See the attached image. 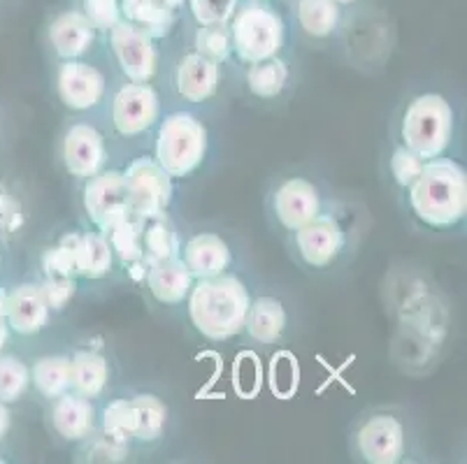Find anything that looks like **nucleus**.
<instances>
[{"label":"nucleus","mask_w":467,"mask_h":464,"mask_svg":"<svg viewBox=\"0 0 467 464\" xmlns=\"http://www.w3.org/2000/svg\"><path fill=\"white\" fill-rule=\"evenodd\" d=\"M249 297L240 279L228 274L198 279L189 293V316L195 330L212 342H226L244 330Z\"/></svg>","instance_id":"1"},{"label":"nucleus","mask_w":467,"mask_h":464,"mask_svg":"<svg viewBox=\"0 0 467 464\" xmlns=\"http://www.w3.org/2000/svg\"><path fill=\"white\" fill-rule=\"evenodd\" d=\"M411 210L432 228H449L467 214V174L456 160L431 159L410 186Z\"/></svg>","instance_id":"2"},{"label":"nucleus","mask_w":467,"mask_h":464,"mask_svg":"<svg viewBox=\"0 0 467 464\" xmlns=\"http://www.w3.org/2000/svg\"><path fill=\"white\" fill-rule=\"evenodd\" d=\"M231 40L242 63L265 61L277 57L286 40V24L282 15L265 0H247L235 7L231 16Z\"/></svg>","instance_id":"3"},{"label":"nucleus","mask_w":467,"mask_h":464,"mask_svg":"<svg viewBox=\"0 0 467 464\" xmlns=\"http://www.w3.org/2000/svg\"><path fill=\"white\" fill-rule=\"evenodd\" d=\"M453 133V112L449 102L437 93L419 96L402 117V139L423 160L447 151Z\"/></svg>","instance_id":"4"},{"label":"nucleus","mask_w":467,"mask_h":464,"mask_svg":"<svg viewBox=\"0 0 467 464\" xmlns=\"http://www.w3.org/2000/svg\"><path fill=\"white\" fill-rule=\"evenodd\" d=\"M207 153V130L189 112L165 117L156 139V163L170 177H189Z\"/></svg>","instance_id":"5"},{"label":"nucleus","mask_w":467,"mask_h":464,"mask_svg":"<svg viewBox=\"0 0 467 464\" xmlns=\"http://www.w3.org/2000/svg\"><path fill=\"white\" fill-rule=\"evenodd\" d=\"M130 214L140 221H151L165 214L172 200V177L154 159H138L124 172Z\"/></svg>","instance_id":"6"},{"label":"nucleus","mask_w":467,"mask_h":464,"mask_svg":"<svg viewBox=\"0 0 467 464\" xmlns=\"http://www.w3.org/2000/svg\"><path fill=\"white\" fill-rule=\"evenodd\" d=\"M109 46L121 66V72L130 82L147 84L156 75L159 57H156L154 37L142 26L121 19L109 31Z\"/></svg>","instance_id":"7"},{"label":"nucleus","mask_w":467,"mask_h":464,"mask_svg":"<svg viewBox=\"0 0 467 464\" xmlns=\"http://www.w3.org/2000/svg\"><path fill=\"white\" fill-rule=\"evenodd\" d=\"M84 207H87L88 219L105 235L119 221L133 216L130 214L129 193H126L124 172L108 170V172H98L88 177L87 186H84Z\"/></svg>","instance_id":"8"},{"label":"nucleus","mask_w":467,"mask_h":464,"mask_svg":"<svg viewBox=\"0 0 467 464\" xmlns=\"http://www.w3.org/2000/svg\"><path fill=\"white\" fill-rule=\"evenodd\" d=\"M159 112L161 102L154 88L150 84L130 82L114 98V128L124 138H135V135H142L144 130H150L154 126L156 119H159Z\"/></svg>","instance_id":"9"},{"label":"nucleus","mask_w":467,"mask_h":464,"mask_svg":"<svg viewBox=\"0 0 467 464\" xmlns=\"http://www.w3.org/2000/svg\"><path fill=\"white\" fill-rule=\"evenodd\" d=\"M57 87L66 108L75 109V112H84V109L96 108L100 98H103L105 77L103 72L96 70L88 63L72 58V61H66L58 67Z\"/></svg>","instance_id":"10"},{"label":"nucleus","mask_w":467,"mask_h":464,"mask_svg":"<svg viewBox=\"0 0 467 464\" xmlns=\"http://www.w3.org/2000/svg\"><path fill=\"white\" fill-rule=\"evenodd\" d=\"M356 441L365 462L396 464L405 455V429L393 416H375L363 423Z\"/></svg>","instance_id":"11"},{"label":"nucleus","mask_w":467,"mask_h":464,"mask_svg":"<svg viewBox=\"0 0 467 464\" xmlns=\"http://www.w3.org/2000/svg\"><path fill=\"white\" fill-rule=\"evenodd\" d=\"M105 159H108L105 138L96 128L78 123L67 130L63 139V163L72 177H93L103 170Z\"/></svg>","instance_id":"12"},{"label":"nucleus","mask_w":467,"mask_h":464,"mask_svg":"<svg viewBox=\"0 0 467 464\" xmlns=\"http://www.w3.org/2000/svg\"><path fill=\"white\" fill-rule=\"evenodd\" d=\"M296 244L307 265L328 267L344 249V232L333 216L318 214L296 230Z\"/></svg>","instance_id":"13"},{"label":"nucleus","mask_w":467,"mask_h":464,"mask_svg":"<svg viewBox=\"0 0 467 464\" xmlns=\"http://www.w3.org/2000/svg\"><path fill=\"white\" fill-rule=\"evenodd\" d=\"M275 214H277L279 223L286 230L303 228L305 223L321 214V200H318V191L314 184H309L307 179H288L275 193Z\"/></svg>","instance_id":"14"},{"label":"nucleus","mask_w":467,"mask_h":464,"mask_svg":"<svg viewBox=\"0 0 467 464\" xmlns=\"http://www.w3.org/2000/svg\"><path fill=\"white\" fill-rule=\"evenodd\" d=\"M7 325L16 335H36L45 330L49 323V304L45 300L42 286L37 284H21L7 293Z\"/></svg>","instance_id":"15"},{"label":"nucleus","mask_w":467,"mask_h":464,"mask_svg":"<svg viewBox=\"0 0 467 464\" xmlns=\"http://www.w3.org/2000/svg\"><path fill=\"white\" fill-rule=\"evenodd\" d=\"M96 40V28L82 10L61 12L49 24V42L63 61L84 57Z\"/></svg>","instance_id":"16"},{"label":"nucleus","mask_w":467,"mask_h":464,"mask_svg":"<svg viewBox=\"0 0 467 464\" xmlns=\"http://www.w3.org/2000/svg\"><path fill=\"white\" fill-rule=\"evenodd\" d=\"M147 286L161 304H182L193 288V274L180 258H165L147 265Z\"/></svg>","instance_id":"17"},{"label":"nucleus","mask_w":467,"mask_h":464,"mask_svg":"<svg viewBox=\"0 0 467 464\" xmlns=\"http://www.w3.org/2000/svg\"><path fill=\"white\" fill-rule=\"evenodd\" d=\"M184 263L193 279H210L219 276L231 265V249L219 235H195L184 246Z\"/></svg>","instance_id":"18"},{"label":"nucleus","mask_w":467,"mask_h":464,"mask_svg":"<svg viewBox=\"0 0 467 464\" xmlns=\"http://www.w3.org/2000/svg\"><path fill=\"white\" fill-rule=\"evenodd\" d=\"M54 429L67 441H79L93 432L96 408L84 395L63 393L52 408Z\"/></svg>","instance_id":"19"},{"label":"nucleus","mask_w":467,"mask_h":464,"mask_svg":"<svg viewBox=\"0 0 467 464\" xmlns=\"http://www.w3.org/2000/svg\"><path fill=\"white\" fill-rule=\"evenodd\" d=\"M219 84V63L201 57L198 51L189 54L177 67V91L189 102H202L214 96Z\"/></svg>","instance_id":"20"},{"label":"nucleus","mask_w":467,"mask_h":464,"mask_svg":"<svg viewBox=\"0 0 467 464\" xmlns=\"http://www.w3.org/2000/svg\"><path fill=\"white\" fill-rule=\"evenodd\" d=\"M286 327V312L275 297H258L249 304L244 330L261 344H275Z\"/></svg>","instance_id":"21"},{"label":"nucleus","mask_w":467,"mask_h":464,"mask_svg":"<svg viewBox=\"0 0 467 464\" xmlns=\"http://www.w3.org/2000/svg\"><path fill=\"white\" fill-rule=\"evenodd\" d=\"M109 367L100 353L78 351L70 360V386L84 397H98L108 386Z\"/></svg>","instance_id":"22"},{"label":"nucleus","mask_w":467,"mask_h":464,"mask_svg":"<svg viewBox=\"0 0 467 464\" xmlns=\"http://www.w3.org/2000/svg\"><path fill=\"white\" fill-rule=\"evenodd\" d=\"M296 16L307 36L328 37L339 28L342 7L335 0H296Z\"/></svg>","instance_id":"23"},{"label":"nucleus","mask_w":467,"mask_h":464,"mask_svg":"<svg viewBox=\"0 0 467 464\" xmlns=\"http://www.w3.org/2000/svg\"><path fill=\"white\" fill-rule=\"evenodd\" d=\"M75 261H78V276H84V279H103L112 270L114 251L103 235L88 232V235L78 237Z\"/></svg>","instance_id":"24"},{"label":"nucleus","mask_w":467,"mask_h":464,"mask_svg":"<svg viewBox=\"0 0 467 464\" xmlns=\"http://www.w3.org/2000/svg\"><path fill=\"white\" fill-rule=\"evenodd\" d=\"M121 15L126 21L142 26L154 40L168 36L177 21V12L159 5L156 0H121Z\"/></svg>","instance_id":"25"},{"label":"nucleus","mask_w":467,"mask_h":464,"mask_svg":"<svg viewBox=\"0 0 467 464\" xmlns=\"http://www.w3.org/2000/svg\"><path fill=\"white\" fill-rule=\"evenodd\" d=\"M133 416V437L140 441H156L163 434L168 408L156 395H138L129 399Z\"/></svg>","instance_id":"26"},{"label":"nucleus","mask_w":467,"mask_h":464,"mask_svg":"<svg viewBox=\"0 0 467 464\" xmlns=\"http://www.w3.org/2000/svg\"><path fill=\"white\" fill-rule=\"evenodd\" d=\"M31 383L47 399H57L70 390V357H40L31 369Z\"/></svg>","instance_id":"27"},{"label":"nucleus","mask_w":467,"mask_h":464,"mask_svg":"<svg viewBox=\"0 0 467 464\" xmlns=\"http://www.w3.org/2000/svg\"><path fill=\"white\" fill-rule=\"evenodd\" d=\"M142 246L144 265H151L156 261H165V258H175L180 255V237L168 216L161 214L150 221V225L142 230Z\"/></svg>","instance_id":"28"},{"label":"nucleus","mask_w":467,"mask_h":464,"mask_svg":"<svg viewBox=\"0 0 467 464\" xmlns=\"http://www.w3.org/2000/svg\"><path fill=\"white\" fill-rule=\"evenodd\" d=\"M267 386L277 399H293L300 388V365L291 351H277L270 357Z\"/></svg>","instance_id":"29"},{"label":"nucleus","mask_w":467,"mask_h":464,"mask_svg":"<svg viewBox=\"0 0 467 464\" xmlns=\"http://www.w3.org/2000/svg\"><path fill=\"white\" fill-rule=\"evenodd\" d=\"M288 79V67L282 58L273 57L265 61L252 63L247 72L249 91L258 98H277Z\"/></svg>","instance_id":"30"},{"label":"nucleus","mask_w":467,"mask_h":464,"mask_svg":"<svg viewBox=\"0 0 467 464\" xmlns=\"http://www.w3.org/2000/svg\"><path fill=\"white\" fill-rule=\"evenodd\" d=\"M142 230L144 221L129 216V219L119 221L108 232L109 246H112V251L119 255V261L124 263V265H133V263L142 261Z\"/></svg>","instance_id":"31"},{"label":"nucleus","mask_w":467,"mask_h":464,"mask_svg":"<svg viewBox=\"0 0 467 464\" xmlns=\"http://www.w3.org/2000/svg\"><path fill=\"white\" fill-rule=\"evenodd\" d=\"M233 390L240 399H256L263 388V363L258 353L240 351L233 360Z\"/></svg>","instance_id":"32"},{"label":"nucleus","mask_w":467,"mask_h":464,"mask_svg":"<svg viewBox=\"0 0 467 464\" xmlns=\"http://www.w3.org/2000/svg\"><path fill=\"white\" fill-rule=\"evenodd\" d=\"M31 386V369L15 356H0V402L15 404Z\"/></svg>","instance_id":"33"},{"label":"nucleus","mask_w":467,"mask_h":464,"mask_svg":"<svg viewBox=\"0 0 467 464\" xmlns=\"http://www.w3.org/2000/svg\"><path fill=\"white\" fill-rule=\"evenodd\" d=\"M195 51L214 63H223L233 51L231 31L226 24H207L195 33Z\"/></svg>","instance_id":"34"},{"label":"nucleus","mask_w":467,"mask_h":464,"mask_svg":"<svg viewBox=\"0 0 467 464\" xmlns=\"http://www.w3.org/2000/svg\"><path fill=\"white\" fill-rule=\"evenodd\" d=\"M78 232L66 235L57 246L45 251L42 255V270L47 276H78V261H75V251H78Z\"/></svg>","instance_id":"35"},{"label":"nucleus","mask_w":467,"mask_h":464,"mask_svg":"<svg viewBox=\"0 0 467 464\" xmlns=\"http://www.w3.org/2000/svg\"><path fill=\"white\" fill-rule=\"evenodd\" d=\"M103 428L105 437L109 441H117V444H124L129 437H133V416H130L129 399H117V402L105 407Z\"/></svg>","instance_id":"36"},{"label":"nucleus","mask_w":467,"mask_h":464,"mask_svg":"<svg viewBox=\"0 0 467 464\" xmlns=\"http://www.w3.org/2000/svg\"><path fill=\"white\" fill-rule=\"evenodd\" d=\"M84 15L93 24L96 31L109 33L119 21L124 19L121 15V0H84Z\"/></svg>","instance_id":"37"},{"label":"nucleus","mask_w":467,"mask_h":464,"mask_svg":"<svg viewBox=\"0 0 467 464\" xmlns=\"http://www.w3.org/2000/svg\"><path fill=\"white\" fill-rule=\"evenodd\" d=\"M189 5L201 26L228 24L240 0H189Z\"/></svg>","instance_id":"38"},{"label":"nucleus","mask_w":467,"mask_h":464,"mask_svg":"<svg viewBox=\"0 0 467 464\" xmlns=\"http://www.w3.org/2000/svg\"><path fill=\"white\" fill-rule=\"evenodd\" d=\"M423 163H426V160H423L421 156H416L411 149L398 147L396 151H393V159H390V172H393L398 184L410 189L416 181V177L421 174Z\"/></svg>","instance_id":"39"},{"label":"nucleus","mask_w":467,"mask_h":464,"mask_svg":"<svg viewBox=\"0 0 467 464\" xmlns=\"http://www.w3.org/2000/svg\"><path fill=\"white\" fill-rule=\"evenodd\" d=\"M75 288H78L75 286V279H70V276H47L45 284H42L47 304L54 312H61L63 306L70 302V297L75 295Z\"/></svg>","instance_id":"40"},{"label":"nucleus","mask_w":467,"mask_h":464,"mask_svg":"<svg viewBox=\"0 0 467 464\" xmlns=\"http://www.w3.org/2000/svg\"><path fill=\"white\" fill-rule=\"evenodd\" d=\"M212 357H214V372H212L210 381H207V383H205V386H202V388H201V390H198V393H195V399L210 397L212 388H214L216 383H219V378H221V372H223V357H221V356H219V353H216V351H212Z\"/></svg>","instance_id":"41"},{"label":"nucleus","mask_w":467,"mask_h":464,"mask_svg":"<svg viewBox=\"0 0 467 464\" xmlns=\"http://www.w3.org/2000/svg\"><path fill=\"white\" fill-rule=\"evenodd\" d=\"M5 306H7V291H3V288H0V351H3V346H5L7 332H10Z\"/></svg>","instance_id":"42"},{"label":"nucleus","mask_w":467,"mask_h":464,"mask_svg":"<svg viewBox=\"0 0 467 464\" xmlns=\"http://www.w3.org/2000/svg\"><path fill=\"white\" fill-rule=\"evenodd\" d=\"M10 423H12L10 408H7L5 402H0V441L5 439V434L10 432Z\"/></svg>","instance_id":"43"},{"label":"nucleus","mask_w":467,"mask_h":464,"mask_svg":"<svg viewBox=\"0 0 467 464\" xmlns=\"http://www.w3.org/2000/svg\"><path fill=\"white\" fill-rule=\"evenodd\" d=\"M156 3L163 7H168V10H175V12L184 5V0H156Z\"/></svg>","instance_id":"44"},{"label":"nucleus","mask_w":467,"mask_h":464,"mask_svg":"<svg viewBox=\"0 0 467 464\" xmlns=\"http://www.w3.org/2000/svg\"><path fill=\"white\" fill-rule=\"evenodd\" d=\"M335 3H337L339 7H344V5H351V3H356V0H335Z\"/></svg>","instance_id":"45"}]
</instances>
